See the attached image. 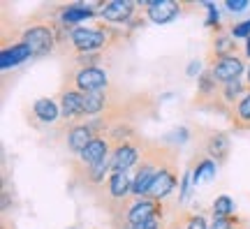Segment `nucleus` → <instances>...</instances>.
Masks as SVG:
<instances>
[{
  "label": "nucleus",
  "mask_w": 250,
  "mask_h": 229,
  "mask_svg": "<svg viewBox=\"0 0 250 229\" xmlns=\"http://www.w3.org/2000/svg\"><path fill=\"white\" fill-rule=\"evenodd\" d=\"M234 211V202L232 197H227V194H220V197H215V202L211 204V218H227V215H232Z\"/></svg>",
  "instance_id": "21"
},
{
  "label": "nucleus",
  "mask_w": 250,
  "mask_h": 229,
  "mask_svg": "<svg viewBox=\"0 0 250 229\" xmlns=\"http://www.w3.org/2000/svg\"><path fill=\"white\" fill-rule=\"evenodd\" d=\"M0 35H2V40H0V70L2 72L14 70L21 62H26L28 58H33L28 44L21 40V28H19L17 21L5 19L2 28H0Z\"/></svg>",
  "instance_id": "6"
},
{
  "label": "nucleus",
  "mask_w": 250,
  "mask_h": 229,
  "mask_svg": "<svg viewBox=\"0 0 250 229\" xmlns=\"http://www.w3.org/2000/svg\"><path fill=\"white\" fill-rule=\"evenodd\" d=\"M139 9H142V2H134V0H109V2H100L98 19L116 28H130Z\"/></svg>",
  "instance_id": "11"
},
{
  "label": "nucleus",
  "mask_w": 250,
  "mask_h": 229,
  "mask_svg": "<svg viewBox=\"0 0 250 229\" xmlns=\"http://www.w3.org/2000/svg\"><path fill=\"white\" fill-rule=\"evenodd\" d=\"M111 148H114L111 141L102 134V137H95L77 158H72V160H74L77 165H81V167H93V165H100V162H104V160L111 158Z\"/></svg>",
  "instance_id": "18"
},
{
  "label": "nucleus",
  "mask_w": 250,
  "mask_h": 229,
  "mask_svg": "<svg viewBox=\"0 0 250 229\" xmlns=\"http://www.w3.org/2000/svg\"><path fill=\"white\" fill-rule=\"evenodd\" d=\"M192 106H197L199 111H206V114L227 116V109H225L223 97H220V83H215L208 70H204L199 77L197 93L192 97Z\"/></svg>",
  "instance_id": "9"
},
{
  "label": "nucleus",
  "mask_w": 250,
  "mask_h": 229,
  "mask_svg": "<svg viewBox=\"0 0 250 229\" xmlns=\"http://www.w3.org/2000/svg\"><path fill=\"white\" fill-rule=\"evenodd\" d=\"M0 229H17L14 222L9 220V215H2V222H0Z\"/></svg>",
  "instance_id": "26"
},
{
  "label": "nucleus",
  "mask_w": 250,
  "mask_h": 229,
  "mask_svg": "<svg viewBox=\"0 0 250 229\" xmlns=\"http://www.w3.org/2000/svg\"><path fill=\"white\" fill-rule=\"evenodd\" d=\"M243 79H246V86H248V90H250V65H248V70H246V77H243Z\"/></svg>",
  "instance_id": "27"
},
{
  "label": "nucleus",
  "mask_w": 250,
  "mask_h": 229,
  "mask_svg": "<svg viewBox=\"0 0 250 229\" xmlns=\"http://www.w3.org/2000/svg\"><path fill=\"white\" fill-rule=\"evenodd\" d=\"M206 70L211 72L215 83H234L246 77V61L241 58H208L206 56Z\"/></svg>",
  "instance_id": "16"
},
{
  "label": "nucleus",
  "mask_w": 250,
  "mask_h": 229,
  "mask_svg": "<svg viewBox=\"0 0 250 229\" xmlns=\"http://www.w3.org/2000/svg\"><path fill=\"white\" fill-rule=\"evenodd\" d=\"M132 33L127 28H116L95 19L93 23L65 28L58 53L70 58V67H90L109 58L111 53L127 46Z\"/></svg>",
  "instance_id": "1"
},
{
  "label": "nucleus",
  "mask_w": 250,
  "mask_h": 229,
  "mask_svg": "<svg viewBox=\"0 0 250 229\" xmlns=\"http://www.w3.org/2000/svg\"><path fill=\"white\" fill-rule=\"evenodd\" d=\"M62 83L81 93H95V90H107L111 86V79L102 65H90V67H67L62 74Z\"/></svg>",
  "instance_id": "7"
},
{
  "label": "nucleus",
  "mask_w": 250,
  "mask_h": 229,
  "mask_svg": "<svg viewBox=\"0 0 250 229\" xmlns=\"http://www.w3.org/2000/svg\"><path fill=\"white\" fill-rule=\"evenodd\" d=\"M58 130V137L62 139L65 148L72 158H77L81 150L88 146L95 137H102L100 127L95 125V121H81V123H62Z\"/></svg>",
  "instance_id": "8"
},
{
  "label": "nucleus",
  "mask_w": 250,
  "mask_h": 229,
  "mask_svg": "<svg viewBox=\"0 0 250 229\" xmlns=\"http://www.w3.org/2000/svg\"><path fill=\"white\" fill-rule=\"evenodd\" d=\"M179 160L169 162V165H167V167H165L160 174L155 176V181L151 183V187H148L146 197L158 199V202H167V197H171V194L176 192V187H179V178H181Z\"/></svg>",
  "instance_id": "17"
},
{
  "label": "nucleus",
  "mask_w": 250,
  "mask_h": 229,
  "mask_svg": "<svg viewBox=\"0 0 250 229\" xmlns=\"http://www.w3.org/2000/svg\"><path fill=\"white\" fill-rule=\"evenodd\" d=\"M58 104H61L62 123H81V121H86V93L61 83Z\"/></svg>",
  "instance_id": "14"
},
{
  "label": "nucleus",
  "mask_w": 250,
  "mask_h": 229,
  "mask_svg": "<svg viewBox=\"0 0 250 229\" xmlns=\"http://www.w3.org/2000/svg\"><path fill=\"white\" fill-rule=\"evenodd\" d=\"M227 7L232 9V12H239V9L248 7V2H234V0H227Z\"/></svg>",
  "instance_id": "25"
},
{
  "label": "nucleus",
  "mask_w": 250,
  "mask_h": 229,
  "mask_svg": "<svg viewBox=\"0 0 250 229\" xmlns=\"http://www.w3.org/2000/svg\"><path fill=\"white\" fill-rule=\"evenodd\" d=\"M192 141H195V150L213 160L218 167H223L229 160L232 153V141L229 134L218 130V127H208V125H195L192 127Z\"/></svg>",
  "instance_id": "5"
},
{
  "label": "nucleus",
  "mask_w": 250,
  "mask_h": 229,
  "mask_svg": "<svg viewBox=\"0 0 250 229\" xmlns=\"http://www.w3.org/2000/svg\"><path fill=\"white\" fill-rule=\"evenodd\" d=\"M186 213H188V208L179 206V208L174 211V215H171L169 220H167L165 229H186Z\"/></svg>",
  "instance_id": "23"
},
{
  "label": "nucleus",
  "mask_w": 250,
  "mask_h": 229,
  "mask_svg": "<svg viewBox=\"0 0 250 229\" xmlns=\"http://www.w3.org/2000/svg\"><path fill=\"white\" fill-rule=\"evenodd\" d=\"M229 30H232V35L236 37V40H248L250 37V19H246V21H241V23H229Z\"/></svg>",
  "instance_id": "24"
},
{
  "label": "nucleus",
  "mask_w": 250,
  "mask_h": 229,
  "mask_svg": "<svg viewBox=\"0 0 250 229\" xmlns=\"http://www.w3.org/2000/svg\"><path fill=\"white\" fill-rule=\"evenodd\" d=\"M246 51V46L232 35L229 23H218L211 28V37H208V58H241V53Z\"/></svg>",
  "instance_id": "12"
},
{
  "label": "nucleus",
  "mask_w": 250,
  "mask_h": 229,
  "mask_svg": "<svg viewBox=\"0 0 250 229\" xmlns=\"http://www.w3.org/2000/svg\"><path fill=\"white\" fill-rule=\"evenodd\" d=\"M19 28H21V40L28 44L33 58H46L49 53L58 51L65 35V26L58 21V7L40 9L23 19Z\"/></svg>",
  "instance_id": "3"
},
{
  "label": "nucleus",
  "mask_w": 250,
  "mask_h": 229,
  "mask_svg": "<svg viewBox=\"0 0 250 229\" xmlns=\"http://www.w3.org/2000/svg\"><path fill=\"white\" fill-rule=\"evenodd\" d=\"M208 229H250V222L241 213H232L227 218H211Z\"/></svg>",
  "instance_id": "20"
},
{
  "label": "nucleus",
  "mask_w": 250,
  "mask_h": 229,
  "mask_svg": "<svg viewBox=\"0 0 250 229\" xmlns=\"http://www.w3.org/2000/svg\"><path fill=\"white\" fill-rule=\"evenodd\" d=\"M142 9L151 23H169L181 14L199 9V5H188L181 0H148V2H142Z\"/></svg>",
  "instance_id": "13"
},
{
  "label": "nucleus",
  "mask_w": 250,
  "mask_h": 229,
  "mask_svg": "<svg viewBox=\"0 0 250 229\" xmlns=\"http://www.w3.org/2000/svg\"><path fill=\"white\" fill-rule=\"evenodd\" d=\"M142 144H144V134L123 141V144H116L111 148V171L132 174L134 167L139 165V158H142Z\"/></svg>",
  "instance_id": "15"
},
{
  "label": "nucleus",
  "mask_w": 250,
  "mask_h": 229,
  "mask_svg": "<svg viewBox=\"0 0 250 229\" xmlns=\"http://www.w3.org/2000/svg\"><path fill=\"white\" fill-rule=\"evenodd\" d=\"M246 56H250V37L246 40Z\"/></svg>",
  "instance_id": "28"
},
{
  "label": "nucleus",
  "mask_w": 250,
  "mask_h": 229,
  "mask_svg": "<svg viewBox=\"0 0 250 229\" xmlns=\"http://www.w3.org/2000/svg\"><path fill=\"white\" fill-rule=\"evenodd\" d=\"M160 116L158 97L148 90H125L116 83L107 88V109L100 118H93L100 132L104 134L109 127L118 123L142 125L148 121H155Z\"/></svg>",
  "instance_id": "2"
},
{
  "label": "nucleus",
  "mask_w": 250,
  "mask_h": 229,
  "mask_svg": "<svg viewBox=\"0 0 250 229\" xmlns=\"http://www.w3.org/2000/svg\"><path fill=\"white\" fill-rule=\"evenodd\" d=\"M208 225H211V222L206 220L204 213L190 211V208H188V213H186V229H208Z\"/></svg>",
  "instance_id": "22"
},
{
  "label": "nucleus",
  "mask_w": 250,
  "mask_h": 229,
  "mask_svg": "<svg viewBox=\"0 0 250 229\" xmlns=\"http://www.w3.org/2000/svg\"><path fill=\"white\" fill-rule=\"evenodd\" d=\"M58 121H62L58 97H40L30 106H26V123L37 132H44L46 127H54Z\"/></svg>",
  "instance_id": "10"
},
{
  "label": "nucleus",
  "mask_w": 250,
  "mask_h": 229,
  "mask_svg": "<svg viewBox=\"0 0 250 229\" xmlns=\"http://www.w3.org/2000/svg\"><path fill=\"white\" fill-rule=\"evenodd\" d=\"M179 158H181V148L176 144L153 139V137L144 134L142 158H139V165L132 171V197H146V192H148L151 183L155 181V176L169 162H174V160H179Z\"/></svg>",
  "instance_id": "4"
},
{
  "label": "nucleus",
  "mask_w": 250,
  "mask_h": 229,
  "mask_svg": "<svg viewBox=\"0 0 250 229\" xmlns=\"http://www.w3.org/2000/svg\"><path fill=\"white\" fill-rule=\"evenodd\" d=\"M234 132H250V90L225 116Z\"/></svg>",
  "instance_id": "19"
}]
</instances>
